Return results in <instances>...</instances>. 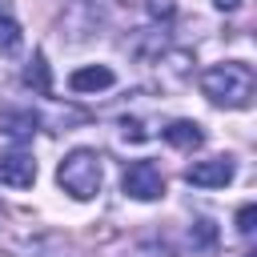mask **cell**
Wrapping results in <instances>:
<instances>
[{
    "label": "cell",
    "instance_id": "obj_1",
    "mask_svg": "<svg viewBox=\"0 0 257 257\" xmlns=\"http://www.w3.org/2000/svg\"><path fill=\"white\" fill-rule=\"evenodd\" d=\"M201 92L221 104V108H249L253 104V88H257V76L245 60H225V64H213L201 72Z\"/></svg>",
    "mask_w": 257,
    "mask_h": 257
},
{
    "label": "cell",
    "instance_id": "obj_2",
    "mask_svg": "<svg viewBox=\"0 0 257 257\" xmlns=\"http://www.w3.org/2000/svg\"><path fill=\"white\" fill-rule=\"evenodd\" d=\"M104 181V165L92 149H72L60 165H56V185L72 197V201H92L100 193Z\"/></svg>",
    "mask_w": 257,
    "mask_h": 257
},
{
    "label": "cell",
    "instance_id": "obj_3",
    "mask_svg": "<svg viewBox=\"0 0 257 257\" xmlns=\"http://www.w3.org/2000/svg\"><path fill=\"white\" fill-rule=\"evenodd\" d=\"M124 193H128L133 201H157V197H165V177H161V169H157L153 161H133V165L124 169Z\"/></svg>",
    "mask_w": 257,
    "mask_h": 257
},
{
    "label": "cell",
    "instance_id": "obj_4",
    "mask_svg": "<svg viewBox=\"0 0 257 257\" xmlns=\"http://www.w3.org/2000/svg\"><path fill=\"white\" fill-rule=\"evenodd\" d=\"M237 177V165L229 157H209V161H193L185 169V181L197 185V189H225L229 181Z\"/></svg>",
    "mask_w": 257,
    "mask_h": 257
},
{
    "label": "cell",
    "instance_id": "obj_5",
    "mask_svg": "<svg viewBox=\"0 0 257 257\" xmlns=\"http://www.w3.org/2000/svg\"><path fill=\"white\" fill-rule=\"evenodd\" d=\"M32 181H36V161H32V153L16 149V153L0 157V185H12V189H32Z\"/></svg>",
    "mask_w": 257,
    "mask_h": 257
},
{
    "label": "cell",
    "instance_id": "obj_6",
    "mask_svg": "<svg viewBox=\"0 0 257 257\" xmlns=\"http://www.w3.org/2000/svg\"><path fill=\"white\" fill-rule=\"evenodd\" d=\"M116 84V72L108 64H84L68 76V88L72 92H100V88H112Z\"/></svg>",
    "mask_w": 257,
    "mask_h": 257
},
{
    "label": "cell",
    "instance_id": "obj_7",
    "mask_svg": "<svg viewBox=\"0 0 257 257\" xmlns=\"http://www.w3.org/2000/svg\"><path fill=\"white\" fill-rule=\"evenodd\" d=\"M165 141H169L173 149H201V145H205V128H201L197 120H173V124L165 128Z\"/></svg>",
    "mask_w": 257,
    "mask_h": 257
},
{
    "label": "cell",
    "instance_id": "obj_8",
    "mask_svg": "<svg viewBox=\"0 0 257 257\" xmlns=\"http://www.w3.org/2000/svg\"><path fill=\"white\" fill-rule=\"evenodd\" d=\"M36 124H40V116H36V112H4L0 133H4V137H12V141H28V137L36 133Z\"/></svg>",
    "mask_w": 257,
    "mask_h": 257
},
{
    "label": "cell",
    "instance_id": "obj_9",
    "mask_svg": "<svg viewBox=\"0 0 257 257\" xmlns=\"http://www.w3.org/2000/svg\"><path fill=\"white\" fill-rule=\"evenodd\" d=\"M24 84L36 88L40 96L52 92V76H48V60H44V52H36V56L28 60V68H24Z\"/></svg>",
    "mask_w": 257,
    "mask_h": 257
},
{
    "label": "cell",
    "instance_id": "obj_10",
    "mask_svg": "<svg viewBox=\"0 0 257 257\" xmlns=\"http://www.w3.org/2000/svg\"><path fill=\"white\" fill-rule=\"evenodd\" d=\"M20 40H24L20 24H16L12 16H0V52H4V56H8V52H16V48H20Z\"/></svg>",
    "mask_w": 257,
    "mask_h": 257
},
{
    "label": "cell",
    "instance_id": "obj_11",
    "mask_svg": "<svg viewBox=\"0 0 257 257\" xmlns=\"http://www.w3.org/2000/svg\"><path fill=\"white\" fill-rule=\"evenodd\" d=\"M213 237H217L213 221H197V225L189 229V241H193V245H201V249H205V245H213Z\"/></svg>",
    "mask_w": 257,
    "mask_h": 257
},
{
    "label": "cell",
    "instance_id": "obj_12",
    "mask_svg": "<svg viewBox=\"0 0 257 257\" xmlns=\"http://www.w3.org/2000/svg\"><path fill=\"white\" fill-rule=\"evenodd\" d=\"M145 12H149L153 20H173V12H177V0H145Z\"/></svg>",
    "mask_w": 257,
    "mask_h": 257
},
{
    "label": "cell",
    "instance_id": "obj_13",
    "mask_svg": "<svg viewBox=\"0 0 257 257\" xmlns=\"http://www.w3.org/2000/svg\"><path fill=\"white\" fill-rule=\"evenodd\" d=\"M253 221H257V205H241V213H237V233H241V237H253Z\"/></svg>",
    "mask_w": 257,
    "mask_h": 257
},
{
    "label": "cell",
    "instance_id": "obj_14",
    "mask_svg": "<svg viewBox=\"0 0 257 257\" xmlns=\"http://www.w3.org/2000/svg\"><path fill=\"white\" fill-rule=\"evenodd\" d=\"M120 137H124V141H145L149 133L141 128V120H124V124H120Z\"/></svg>",
    "mask_w": 257,
    "mask_h": 257
},
{
    "label": "cell",
    "instance_id": "obj_15",
    "mask_svg": "<svg viewBox=\"0 0 257 257\" xmlns=\"http://www.w3.org/2000/svg\"><path fill=\"white\" fill-rule=\"evenodd\" d=\"M213 8H221V12H233V8H241V0H213Z\"/></svg>",
    "mask_w": 257,
    "mask_h": 257
}]
</instances>
